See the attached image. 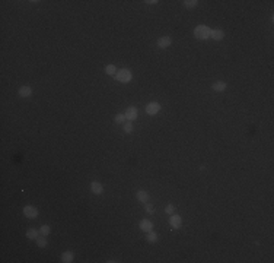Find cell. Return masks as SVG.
I'll return each mask as SVG.
<instances>
[{
    "label": "cell",
    "instance_id": "obj_11",
    "mask_svg": "<svg viewBox=\"0 0 274 263\" xmlns=\"http://www.w3.org/2000/svg\"><path fill=\"white\" fill-rule=\"evenodd\" d=\"M18 94H19V97H22V98H26V97H29L32 94V88H31V86H22V88H19Z\"/></svg>",
    "mask_w": 274,
    "mask_h": 263
},
{
    "label": "cell",
    "instance_id": "obj_14",
    "mask_svg": "<svg viewBox=\"0 0 274 263\" xmlns=\"http://www.w3.org/2000/svg\"><path fill=\"white\" fill-rule=\"evenodd\" d=\"M212 88L214 91H217V92H222V91H224V88H226V84H224V82H214Z\"/></svg>",
    "mask_w": 274,
    "mask_h": 263
},
{
    "label": "cell",
    "instance_id": "obj_21",
    "mask_svg": "<svg viewBox=\"0 0 274 263\" xmlns=\"http://www.w3.org/2000/svg\"><path fill=\"white\" fill-rule=\"evenodd\" d=\"M39 232H41L42 235H48L51 232V228L48 227V225H42V227H41V230H39Z\"/></svg>",
    "mask_w": 274,
    "mask_h": 263
},
{
    "label": "cell",
    "instance_id": "obj_17",
    "mask_svg": "<svg viewBox=\"0 0 274 263\" xmlns=\"http://www.w3.org/2000/svg\"><path fill=\"white\" fill-rule=\"evenodd\" d=\"M146 240L149 241V243H155V241L157 240V234H156V232H152V231H149V232H147V237H146Z\"/></svg>",
    "mask_w": 274,
    "mask_h": 263
},
{
    "label": "cell",
    "instance_id": "obj_9",
    "mask_svg": "<svg viewBox=\"0 0 274 263\" xmlns=\"http://www.w3.org/2000/svg\"><path fill=\"white\" fill-rule=\"evenodd\" d=\"M90 190H92V193H95V195H102V193H104V187H102L101 183L93 181V183H90Z\"/></svg>",
    "mask_w": 274,
    "mask_h": 263
},
{
    "label": "cell",
    "instance_id": "obj_3",
    "mask_svg": "<svg viewBox=\"0 0 274 263\" xmlns=\"http://www.w3.org/2000/svg\"><path fill=\"white\" fill-rule=\"evenodd\" d=\"M23 213H25V216H26V218H31V219L38 216V211H37V208L31 206V205H28V206L23 208Z\"/></svg>",
    "mask_w": 274,
    "mask_h": 263
},
{
    "label": "cell",
    "instance_id": "obj_2",
    "mask_svg": "<svg viewBox=\"0 0 274 263\" xmlns=\"http://www.w3.org/2000/svg\"><path fill=\"white\" fill-rule=\"evenodd\" d=\"M115 78H117L118 82L127 84V82H130V80H131V72H130L129 69H121V70H118V72H117Z\"/></svg>",
    "mask_w": 274,
    "mask_h": 263
},
{
    "label": "cell",
    "instance_id": "obj_1",
    "mask_svg": "<svg viewBox=\"0 0 274 263\" xmlns=\"http://www.w3.org/2000/svg\"><path fill=\"white\" fill-rule=\"evenodd\" d=\"M194 35H196V38L198 39H207L210 38V28L206 27V25H198L194 31Z\"/></svg>",
    "mask_w": 274,
    "mask_h": 263
},
{
    "label": "cell",
    "instance_id": "obj_25",
    "mask_svg": "<svg viewBox=\"0 0 274 263\" xmlns=\"http://www.w3.org/2000/svg\"><path fill=\"white\" fill-rule=\"evenodd\" d=\"M146 3H149V5H155V3H157L156 0H147Z\"/></svg>",
    "mask_w": 274,
    "mask_h": 263
},
{
    "label": "cell",
    "instance_id": "obj_12",
    "mask_svg": "<svg viewBox=\"0 0 274 263\" xmlns=\"http://www.w3.org/2000/svg\"><path fill=\"white\" fill-rule=\"evenodd\" d=\"M137 199H139L140 202H143V203H147V202H149V193L145 190L137 191Z\"/></svg>",
    "mask_w": 274,
    "mask_h": 263
},
{
    "label": "cell",
    "instance_id": "obj_20",
    "mask_svg": "<svg viewBox=\"0 0 274 263\" xmlns=\"http://www.w3.org/2000/svg\"><path fill=\"white\" fill-rule=\"evenodd\" d=\"M124 132H125V133H131V132H133V123H131V121L124 123Z\"/></svg>",
    "mask_w": 274,
    "mask_h": 263
},
{
    "label": "cell",
    "instance_id": "obj_19",
    "mask_svg": "<svg viewBox=\"0 0 274 263\" xmlns=\"http://www.w3.org/2000/svg\"><path fill=\"white\" fill-rule=\"evenodd\" d=\"M37 244H38V247H42V249H44V247L47 246V240H45V235H42V237H38V238H37Z\"/></svg>",
    "mask_w": 274,
    "mask_h": 263
},
{
    "label": "cell",
    "instance_id": "obj_15",
    "mask_svg": "<svg viewBox=\"0 0 274 263\" xmlns=\"http://www.w3.org/2000/svg\"><path fill=\"white\" fill-rule=\"evenodd\" d=\"M105 73L109 75V76H114V75H117V69H115L114 64H108V66L105 67Z\"/></svg>",
    "mask_w": 274,
    "mask_h": 263
},
{
    "label": "cell",
    "instance_id": "obj_23",
    "mask_svg": "<svg viewBox=\"0 0 274 263\" xmlns=\"http://www.w3.org/2000/svg\"><path fill=\"white\" fill-rule=\"evenodd\" d=\"M145 209H146V212H147V213H153V206H152L150 203H146Z\"/></svg>",
    "mask_w": 274,
    "mask_h": 263
},
{
    "label": "cell",
    "instance_id": "obj_16",
    "mask_svg": "<svg viewBox=\"0 0 274 263\" xmlns=\"http://www.w3.org/2000/svg\"><path fill=\"white\" fill-rule=\"evenodd\" d=\"M26 237L31 238V240H35V238H38V231L34 230V228H29V230L26 231Z\"/></svg>",
    "mask_w": 274,
    "mask_h": 263
},
{
    "label": "cell",
    "instance_id": "obj_8",
    "mask_svg": "<svg viewBox=\"0 0 274 263\" xmlns=\"http://www.w3.org/2000/svg\"><path fill=\"white\" fill-rule=\"evenodd\" d=\"M171 43H172V39L169 38V37H161V38L157 39V47L159 48H166V47L171 45Z\"/></svg>",
    "mask_w": 274,
    "mask_h": 263
},
{
    "label": "cell",
    "instance_id": "obj_18",
    "mask_svg": "<svg viewBox=\"0 0 274 263\" xmlns=\"http://www.w3.org/2000/svg\"><path fill=\"white\" fill-rule=\"evenodd\" d=\"M197 3H198L197 0H185V2H184L185 7H188V9H193V7H196Z\"/></svg>",
    "mask_w": 274,
    "mask_h": 263
},
{
    "label": "cell",
    "instance_id": "obj_4",
    "mask_svg": "<svg viewBox=\"0 0 274 263\" xmlns=\"http://www.w3.org/2000/svg\"><path fill=\"white\" fill-rule=\"evenodd\" d=\"M161 110V105L157 104V102H149L147 105H146V113L149 114V116H155Z\"/></svg>",
    "mask_w": 274,
    "mask_h": 263
},
{
    "label": "cell",
    "instance_id": "obj_22",
    "mask_svg": "<svg viewBox=\"0 0 274 263\" xmlns=\"http://www.w3.org/2000/svg\"><path fill=\"white\" fill-rule=\"evenodd\" d=\"M124 121H125V116L124 114H117L115 116V123L117 124H123Z\"/></svg>",
    "mask_w": 274,
    "mask_h": 263
},
{
    "label": "cell",
    "instance_id": "obj_10",
    "mask_svg": "<svg viewBox=\"0 0 274 263\" xmlns=\"http://www.w3.org/2000/svg\"><path fill=\"white\" fill-rule=\"evenodd\" d=\"M152 228H153V224H152L149 219H143V221H140V230H141V231L149 232V231H152Z\"/></svg>",
    "mask_w": 274,
    "mask_h": 263
},
{
    "label": "cell",
    "instance_id": "obj_24",
    "mask_svg": "<svg viewBox=\"0 0 274 263\" xmlns=\"http://www.w3.org/2000/svg\"><path fill=\"white\" fill-rule=\"evenodd\" d=\"M173 211H175V208H173L172 205H168V206L165 208V212H166V213H171V215H172Z\"/></svg>",
    "mask_w": 274,
    "mask_h": 263
},
{
    "label": "cell",
    "instance_id": "obj_7",
    "mask_svg": "<svg viewBox=\"0 0 274 263\" xmlns=\"http://www.w3.org/2000/svg\"><path fill=\"white\" fill-rule=\"evenodd\" d=\"M223 37H224V32L222 29H210V38L220 41V39H223Z\"/></svg>",
    "mask_w": 274,
    "mask_h": 263
},
{
    "label": "cell",
    "instance_id": "obj_5",
    "mask_svg": "<svg viewBox=\"0 0 274 263\" xmlns=\"http://www.w3.org/2000/svg\"><path fill=\"white\" fill-rule=\"evenodd\" d=\"M137 114H139V113H137V108H136V107H129V108L125 110V114H124V116H125L127 120L131 121V120H136V118H137Z\"/></svg>",
    "mask_w": 274,
    "mask_h": 263
},
{
    "label": "cell",
    "instance_id": "obj_13",
    "mask_svg": "<svg viewBox=\"0 0 274 263\" xmlns=\"http://www.w3.org/2000/svg\"><path fill=\"white\" fill-rule=\"evenodd\" d=\"M62 262H64V263L73 262V253L72 252H64L62 254Z\"/></svg>",
    "mask_w": 274,
    "mask_h": 263
},
{
    "label": "cell",
    "instance_id": "obj_6",
    "mask_svg": "<svg viewBox=\"0 0 274 263\" xmlns=\"http://www.w3.org/2000/svg\"><path fill=\"white\" fill-rule=\"evenodd\" d=\"M169 224L172 228H179L181 225H182V218L179 216V215H172L171 218H169Z\"/></svg>",
    "mask_w": 274,
    "mask_h": 263
}]
</instances>
